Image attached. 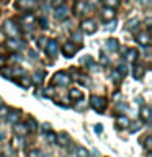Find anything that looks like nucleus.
I'll return each instance as SVG.
<instances>
[{
	"label": "nucleus",
	"instance_id": "28",
	"mask_svg": "<svg viewBox=\"0 0 152 157\" xmlns=\"http://www.w3.org/2000/svg\"><path fill=\"white\" fill-rule=\"evenodd\" d=\"M46 141L49 142V144H56V134L51 132V131H48L46 132Z\"/></svg>",
	"mask_w": 152,
	"mask_h": 157
},
{
	"label": "nucleus",
	"instance_id": "15",
	"mask_svg": "<svg viewBox=\"0 0 152 157\" xmlns=\"http://www.w3.org/2000/svg\"><path fill=\"white\" fill-rule=\"evenodd\" d=\"M137 56H139V52H137L136 49H127V52H124V57H126V62H127V64L136 62Z\"/></svg>",
	"mask_w": 152,
	"mask_h": 157
},
{
	"label": "nucleus",
	"instance_id": "42",
	"mask_svg": "<svg viewBox=\"0 0 152 157\" xmlns=\"http://www.w3.org/2000/svg\"><path fill=\"white\" fill-rule=\"evenodd\" d=\"M115 25H116V21H115V20H111V21L108 23V26H106V28H108V29H113V28H115Z\"/></svg>",
	"mask_w": 152,
	"mask_h": 157
},
{
	"label": "nucleus",
	"instance_id": "33",
	"mask_svg": "<svg viewBox=\"0 0 152 157\" xmlns=\"http://www.w3.org/2000/svg\"><path fill=\"white\" fill-rule=\"evenodd\" d=\"M150 146H152V137H150V136H147V137H146V141H144V147H146L147 151H149V149H150Z\"/></svg>",
	"mask_w": 152,
	"mask_h": 157
},
{
	"label": "nucleus",
	"instance_id": "1",
	"mask_svg": "<svg viewBox=\"0 0 152 157\" xmlns=\"http://www.w3.org/2000/svg\"><path fill=\"white\" fill-rule=\"evenodd\" d=\"M3 33L8 38H20V28L17 26V21L15 20H7L3 25Z\"/></svg>",
	"mask_w": 152,
	"mask_h": 157
},
{
	"label": "nucleus",
	"instance_id": "25",
	"mask_svg": "<svg viewBox=\"0 0 152 157\" xmlns=\"http://www.w3.org/2000/svg\"><path fill=\"white\" fill-rule=\"evenodd\" d=\"M75 155L77 157H88V151L85 149V147L78 146V147H75Z\"/></svg>",
	"mask_w": 152,
	"mask_h": 157
},
{
	"label": "nucleus",
	"instance_id": "38",
	"mask_svg": "<svg viewBox=\"0 0 152 157\" xmlns=\"http://www.w3.org/2000/svg\"><path fill=\"white\" fill-rule=\"evenodd\" d=\"M7 113H8L7 106H0V116H7Z\"/></svg>",
	"mask_w": 152,
	"mask_h": 157
},
{
	"label": "nucleus",
	"instance_id": "17",
	"mask_svg": "<svg viewBox=\"0 0 152 157\" xmlns=\"http://www.w3.org/2000/svg\"><path fill=\"white\" fill-rule=\"evenodd\" d=\"M139 116H141L144 121H149V120H150V108L147 106V105H142V106L139 108Z\"/></svg>",
	"mask_w": 152,
	"mask_h": 157
},
{
	"label": "nucleus",
	"instance_id": "30",
	"mask_svg": "<svg viewBox=\"0 0 152 157\" xmlns=\"http://www.w3.org/2000/svg\"><path fill=\"white\" fill-rule=\"evenodd\" d=\"M111 77H113V80H115L116 83H120V82H121V78H123V75H121V74H120V72L116 71V69H115V71H113Z\"/></svg>",
	"mask_w": 152,
	"mask_h": 157
},
{
	"label": "nucleus",
	"instance_id": "2",
	"mask_svg": "<svg viewBox=\"0 0 152 157\" xmlns=\"http://www.w3.org/2000/svg\"><path fill=\"white\" fill-rule=\"evenodd\" d=\"M90 106L95 111H105L106 108V98L105 97H98V95H92L90 97Z\"/></svg>",
	"mask_w": 152,
	"mask_h": 157
},
{
	"label": "nucleus",
	"instance_id": "5",
	"mask_svg": "<svg viewBox=\"0 0 152 157\" xmlns=\"http://www.w3.org/2000/svg\"><path fill=\"white\" fill-rule=\"evenodd\" d=\"M23 46H25V43L21 41V39H18V38H10V39H7V48L10 49V51H13V52L20 51Z\"/></svg>",
	"mask_w": 152,
	"mask_h": 157
},
{
	"label": "nucleus",
	"instance_id": "23",
	"mask_svg": "<svg viewBox=\"0 0 152 157\" xmlns=\"http://www.w3.org/2000/svg\"><path fill=\"white\" fill-rule=\"evenodd\" d=\"M144 72H146V69H144V66H136L134 67V78H137V80H139V78H142V75H144Z\"/></svg>",
	"mask_w": 152,
	"mask_h": 157
},
{
	"label": "nucleus",
	"instance_id": "9",
	"mask_svg": "<svg viewBox=\"0 0 152 157\" xmlns=\"http://www.w3.org/2000/svg\"><path fill=\"white\" fill-rule=\"evenodd\" d=\"M129 118H127L126 115H120L116 118V128L118 129H126V128H129Z\"/></svg>",
	"mask_w": 152,
	"mask_h": 157
},
{
	"label": "nucleus",
	"instance_id": "37",
	"mask_svg": "<svg viewBox=\"0 0 152 157\" xmlns=\"http://www.w3.org/2000/svg\"><path fill=\"white\" fill-rule=\"evenodd\" d=\"M137 23H139V20H131V21L126 25V28L127 29H132V28H134V25H137Z\"/></svg>",
	"mask_w": 152,
	"mask_h": 157
},
{
	"label": "nucleus",
	"instance_id": "40",
	"mask_svg": "<svg viewBox=\"0 0 152 157\" xmlns=\"http://www.w3.org/2000/svg\"><path fill=\"white\" fill-rule=\"evenodd\" d=\"M2 74H3L5 77H10V75H12V69H3Z\"/></svg>",
	"mask_w": 152,
	"mask_h": 157
},
{
	"label": "nucleus",
	"instance_id": "31",
	"mask_svg": "<svg viewBox=\"0 0 152 157\" xmlns=\"http://www.w3.org/2000/svg\"><path fill=\"white\" fill-rule=\"evenodd\" d=\"M20 83H21V85H23L25 88H28L29 85H31V78H29V77H23V78H21V82H20Z\"/></svg>",
	"mask_w": 152,
	"mask_h": 157
},
{
	"label": "nucleus",
	"instance_id": "14",
	"mask_svg": "<svg viewBox=\"0 0 152 157\" xmlns=\"http://www.w3.org/2000/svg\"><path fill=\"white\" fill-rule=\"evenodd\" d=\"M56 142H59V146L67 147L69 144H70V136H69L67 132H61L59 136H56Z\"/></svg>",
	"mask_w": 152,
	"mask_h": 157
},
{
	"label": "nucleus",
	"instance_id": "21",
	"mask_svg": "<svg viewBox=\"0 0 152 157\" xmlns=\"http://www.w3.org/2000/svg\"><path fill=\"white\" fill-rule=\"evenodd\" d=\"M25 126H26L28 132L38 129V123H36V120H34V118H28V121H26V124H25Z\"/></svg>",
	"mask_w": 152,
	"mask_h": 157
},
{
	"label": "nucleus",
	"instance_id": "13",
	"mask_svg": "<svg viewBox=\"0 0 152 157\" xmlns=\"http://www.w3.org/2000/svg\"><path fill=\"white\" fill-rule=\"evenodd\" d=\"M20 116H21V111H20V110H8V113H7V121L12 123V124H15V123L18 121Z\"/></svg>",
	"mask_w": 152,
	"mask_h": 157
},
{
	"label": "nucleus",
	"instance_id": "11",
	"mask_svg": "<svg viewBox=\"0 0 152 157\" xmlns=\"http://www.w3.org/2000/svg\"><path fill=\"white\" fill-rule=\"evenodd\" d=\"M54 17H56V20H66L69 17V8L66 7V5H62V7L56 8V13H54Z\"/></svg>",
	"mask_w": 152,
	"mask_h": 157
},
{
	"label": "nucleus",
	"instance_id": "22",
	"mask_svg": "<svg viewBox=\"0 0 152 157\" xmlns=\"http://www.w3.org/2000/svg\"><path fill=\"white\" fill-rule=\"evenodd\" d=\"M74 77H75V80H77V82L83 83V85H87V83H88V77L85 75V74H80V72H74Z\"/></svg>",
	"mask_w": 152,
	"mask_h": 157
},
{
	"label": "nucleus",
	"instance_id": "12",
	"mask_svg": "<svg viewBox=\"0 0 152 157\" xmlns=\"http://www.w3.org/2000/svg\"><path fill=\"white\" fill-rule=\"evenodd\" d=\"M136 41L139 43L141 46H149V43H150L149 33H147V31H141V33L136 36Z\"/></svg>",
	"mask_w": 152,
	"mask_h": 157
},
{
	"label": "nucleus",
	"instance_id": "6",
	"mask_svg": "<svg viewBox=\"0 0 152 157\" xmlns=\"http://www.w3.org/2000/svg\"><path fill=\"white\" fill-rule=\"evenodd\" d=\"M82 29L87 34H93L97 31V23L93 21V20H83L82 21Z\"/></svg>",
	"mask_w": 152,
	"mask_h": 157
},
{
	"label": "nucleus",
	"instance_id": "18",
	"mask_svg": "<svg viewBox=\"0 0 152 157\" xmlns=\"http://www.w3.org/2000/svg\"><path fill=\"white\" fill-rule=\"evenodd\" d=\"M106 49H108V51H111V52H116L118 49H120V43H118V39H115V38L108 39V41H106Z\"/></svg>",
	"mask_w": 152,
	"mask_h": 157
},
{
	"label": "nucleus",
	"instance_id": "44",
	"mask_svg": "<svg viewBox=\"0 0 152 157\" xmlns=\"http://www.w3.org/2000/svg\"><path fill=\"white\" fill-rule=\"evenodd\" d=\"M95 129H97V132H101V131H103V126H101V124H97Z\"/></svg>",
	"mask_w": 152,
	"mask_h": 157
},
{
	"label": "nucleus",
	"instance_id": "35",
	"mask_svg": "<svg viewBox=\"0 0 152 157\" xmlns=\"http://www.w3.org/2000/svg\"><path fill=\"white\" fill-rule=\"evenodd\" d=\"M100 64H101V66H108V57H106V54H100Z\"/></svg>",
	"mask_w": 152,
	"mask_h": 157
},
{
	"label": "nucleus",
	"instance_id": "16",
	"mask_svg": "<svg viewBox=\"0 0 152 157\" xmlns=\"http://www.w3.org/2000/svg\"><path fill=\"white\" fill-rule=\"evenodd\" d=\"M21 23H23V26H26V28L34 26V23H36L34 15H25V17H21Z\"/></svg>",
	"mask_w": 152,
	"mask_h": 157
},
{
	"label": "nucleus",
	"instance_id": "36",
	"mask_svg": "<svg viewBox=\"0 0 152 157\" xmlns=\"http://www.w3.org/2000/svg\"><path fill=\"white\" fill-rule=\"evenodd\" d=\"M64 5V0H52V7L54 8H59V7H62Z\"/></svg>",
	"mask_w": 152,
	"mask_h": 157
},
{
	"label": "nucleus",
	"instance_id": "19",
	"mask_svg": "<svg viewBox=\"0 0 152 157\" xmlns=\"http://www.w3.org/2000/svg\"><path fill=\"white\" fill-rule=\"evenodd\" d=\"M69 97H70V100L78 101V100H82V98H83V92H80L78 88H72V90L69 92Z\"/></svg>",
	"mask_w": 152,
	"mask_h": 157
},
{
	"label": "nucleus",
	"instance_id": "10",
	"mask_svg": "<svg viewBox=\"0 0 152 157\" xmlns=\"http://www.w3.org/2000/svg\"><path fill=\"white\" fill-rule=\"evenodd\" d=\"M101 20L103 21H111L115 20V8H110V7H105L101 10Z\"/></svg>",
	"mask_w": 152,
	"mask_h": 157
},
{
	"label": "nucleus",
	"instance_id": "47",
	"mask_svg": "<svg viewBox=\"0 0 152 157\" xmlns=\"http://www.w3.org/2000/svg\"><path fill=\"white\" fill-rule=\"evenodd\" d=\"M49 128H51V126H49L48 123H44V124H43V129H49Z\"/></svg>",
	"mask_w": 152,
	"mask_h": 157
},
{
	"label": "nucleus",
	"instance_id": "41",
	"mask_svg": "<svg viewBox=\"0 0 152 157\" xmlns=\"http://www.w3.org/2000/svg\"><path fill=\"white\" fill-rule=\"evenodd\" d=\"M46 43H48V39H46V38H39V46H41V48L46 46Z\"/></svg>",
	"mask_w": 152,
	"mask_h": 157
},
{
	"label": "nucleus",
	"instance_id": "45",
	"mask_svg": "<svg viewBox=\"0 0 152 157\" xmlns=\"http://www.w3.org/2000/svg\"><path fill=\"white\" fill-rule=\"evenodd\" d=\"M2 66H5V57L0 56V67H2Z\"/></svg>",
	"mask_w": 152,
	"mask_h": 157
},
{
	"label": "nucleus",
	"instance_id": "20",
	"mask_svg": "<svg viewBox=\"0 0 152 157\" xmlns=\"http://www.w3.org/2000/svg\"><path fill=\"white\" fill-rule=\"evenodd\" d=\"M44 77H46V72H44V71H39V72L34 74L33 80H34V83H36V85H41L43 80H44Z\"/></svg>",
	"mask_w": 152,
	"mask_h": 157
},
{
	"label": "nucleus",
	"instance_id": "3",
	"mask_svg": "<svg viewBox=\"0 0 152 157\" xmlns=\"http://www.w3.org/2000/svg\"><path fill=\"white\" fill-rule=\"evenodd\" d=\"M38 7V0H17V8L21 12H31Z\"/></svg>",
	"mask_w": 152,
	"mask_h": 157
},
{
	"label": "nucleus",
	"instance_id": "8",
	"mask_svg": "<svg viewBox=\"0 0 152 157\" xmlns=\"http://www.w3.org/2000/svg\"><path fill=\"white\" fill-rule=\"evenodd\" d=\"M75 51H77V46L74 44V41H69L62 46V52L66 57H72L74 54H75Z\"/></svg>",
	"mask_w": 152,
	"mask_h": 157
},
{
	"label": "nucleus",
	"instance_id": "26",
	"mask_svg": "<svg viewBox=\"0 0 152 157\" xmlns=\"http://www.w3.org/2000/svg\"><path fill=\"white\" fill-rule=\"evenodd\" d=\"M15 131H17L18 136H25L28 132V129H26V126H25V124H17V126H15Z\"/></svg>",
	"mask_w": 152,
	"mask_h": 157
},
{
	"label": "nucleus",
	"instance_id": "4",
	"mask_svg": "<svg viewBox=\"0 0 152 157\" xmlns=\"http://www.w3.org/2000/svg\"><path fill=\"white\" fill-rule=\"evenodd\" d=\"M70 75L69 74H66V72H57L56 75H54V83L56 85H61V87H66V85H69L70 83Z\"/></svg>",
	"mask_w": 152,
	"mask_h": 157
},
{
	"label": "nucleus",
	"instance_id": "43",
	"mask_svg": "<svg viewBox=\"0 0 152 157\" xmlns=\"http://www.w3.org/2000/svg\"><path fill=\"white\" fill-rule=\"evenodd\" d=\"M46 95H48V97H52V95H54V88H49V90H46Z\"/></svg>",
	"mask_w": 152,
	"mask_h": 157
},
{
	"label": "nucleus",
	"instance_id": "32",
	"mask_svg": "<svg viewBox=\"0 0 152 157\" xmlns=\"http://www.w3.org/2000/svg\"><path fill=\"white\" fill-rule=\"evenodd\" d=\"M38 21H39V25H41V28H44V29H46V28L49 26V21L46 20V17H41V18L38 20Z\"/></svg>",
	"mask_w": 152,
	"mask_h": 157
},
{
	"label": "nucleus",
	"instance_id": "34",
	"mask_svg": "<svg viewBox=\"0 0 152 157\" xmlns=\"http://www.w3.org/2000/svg\"><path fill=\"white\" fill-rule=\"evenodd\" d=\"M129 126H131V131L136 132V131L141 128V123H139V121H134V123H132V124H129Z\"/></svg>",
	"mask_w": 152,
	"mask_h": 157
},
{
	"label": "nucleus",
	"instance_id": "29",
	"mask_svg": "<svg viewBox=\"0 0 152 157\" xmlns=\"http://www.w3.org/2000/svg\"><path fill=\"white\" fill-rule=\"evenodd\" d=\"M103 3H105V7L115 8V7H118V3H120V0H103Z\"/></svg>",
	"mask_w": 152,
	"mask_h": 157
},
{
	"label": "nucleus",
	"instance_id": "7",
	"mask_svg": "<svg viewBox=\"0 0 152 157\" xmlns=\"http://www.w3.org/2000/svg\"><path fill=\"white\" fill-rule=\"evenodd\" d=\"M44 48H46V52L49 54V56H56V54L59 52V44H57L56 39H49Z\"/></svg>",
	"mask_w": 152,
	"mask_h": 157
},
{
	"label": "nucleus",
	"instance_id": "27",
	"mask_svg": "<svg viewBox=\"0 0 152 157\" xmlns=\"http://www.w3.org/2000/svg\"><path fill=\"white\" fill-rule=\"evenodd\" d=\"M26 157H43V154H41V151H38V149H29L26 152Z\"/></svg>",
	"mask_w": 152,
	"mask_h": 157
},
{
	"label": "nucleus",
	"instance_id": "24",
	"mask_svg": "<svg viewBox=\"0 0 152 157\" xmlns=\"http://www.w3.org/2000/svg\"><path fill=\"white\" fill-rule=\"evenodd\" d=\"M87 8V2H82V0H77V3H75V13L77 15H80L83 10Z\"/></svg>",
	"mask_w": 152,
	"mask_h": 157
},
{
	"label": "nucleus",
	"instance_id": "46",
	"mask_svg": "<svg viewBox=\"0 0 152 157\" xmlns=\"http://www.w3.org/2000/svg\"><path fill=\"white\" fill-rule=\"evenodd\" d=\"M90 5H92V7H97V5H98V0H90Z\"/></svg>",
	"mask_w": 152,
	"mask_h": 157
},
{
	"label": "nucleus",
	"instance_id": "39",
	"mask_svg": "<svg viewBox=\"0 0 152 157\" xmlns=\"http://www.w3.org/2000/svg\"><path fill=\"white\" fill-rule=\"evenodd\" d=\"M72 39L74 41H77V43H82V36L78 33H75V34H72Z\"/></svg>",
	"mask_w": 152,
	"mask_h": 157
}]
</instances>
